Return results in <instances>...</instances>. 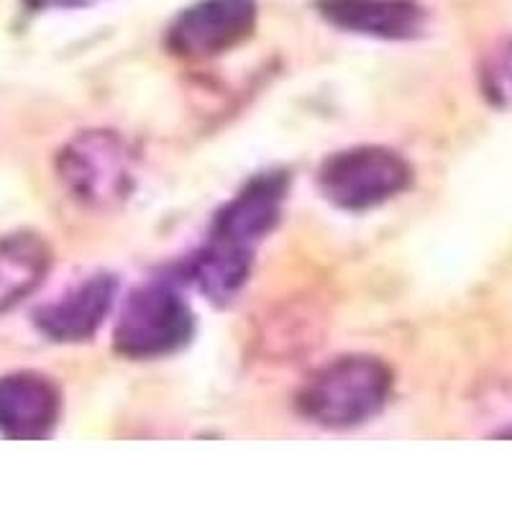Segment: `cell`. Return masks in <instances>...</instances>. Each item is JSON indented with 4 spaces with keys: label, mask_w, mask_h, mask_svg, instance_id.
I'll list each match as a JSON object with an SVG mask.
<instances>
[{
    "label": "cell",
    "mask_w": 512,
    "mask_h": 512,
    "mask_svg": "<svg viewBox=\"0 0 512 512\" xmlns=\"http://www.w3.org/2000/svg\"><path fill=\"white\" fill-rule=\"evenodd\" d=\"M395 377L374 356H341L308 377L297 392V410L310 423L346 431L377 418L390 402Z\"/></svg>",
    "instance_id": "obj_2"
},
{
    "label": "cell",
    "mask_w": 512,
    "mask_h": 512,
    "mask_svg": "<svg viewBox=\"0 0 512 512\" xmlns=\"http://www.w3.org/2000/svg\"><path fill=\"white\" fill-rule=\"evenodd\" d=\"M26 6L34 11H49V8H62V11H72V8H88L103 0H24Z\"/></svg>",
    "instance_id": "obj_11"
},
{
    "label": "cell",
    "mask_w": 512,
    "mask_h": 512,
    "mask_svg": "<svg viewBox=\"0 0 512 512\" xmlns=\"http://www.w3.org/2000/svg\"><path fill=\"white\" fill-rule=\"evenodd\" d=\"M256 21V0H195L169 24L164 44L185 62H205L251 39Z\"/></svg>",
    "instance_id": "obj_6"
},
{
    "label": "cell",
    "mask_w": 512,
    "mask_h": 512,
    "mask_svg": "<svg viewBox=\"0 0 512 512\" xmlns=\"http://www.w3.org/2000/svg\"><path fill=\"white\" fill-rule=\"evenodd\" d=\"M52 269V249L36 233H11L0 239V315L34 295Z\"/></svg>",
    "instance_id": "obj_10"
},
{
    "label": "cell",
    "mask_w": 512,
    "mask_h": 512,
    "mask_svg": "<svg viewBox=\"0 0 512 512\" xmlns=\"http://www.w3.org/2000/svg\"><path fill=\"white\" fill-rule=\"evenodd\" d=\"M116 295V277L95 274L70 287L52 303L41 305L34 313V323L41 336H47L54 344H80L100 331L116 305Z\"/></svg>",
    "instance_id": "obj_7"
},
{
    "label": "cell",
    "mask_w": 512,
    "mask_h": 512,
    "mask_svg": "<svg viewBox=\"0 0 512 512\" xmlns=\"http://www.w3.org/2000/svg\"><path fill=\"white\" fill-rule=\"evenodd\" d=\"M192 333L190 303L175 282L159 277L128 295L113 328V349L134 361L164 359L185 349Z\"/></svg>",
    "instance_id": "obj_4"
},
{
    "label": "cell",
    "mask_w": 512,
    "mask_h": 512,
    "mask_svg": "<svg viewBox=\"0 0 512 512\" xmlns=\"http://www.w3.org/2000/svg\"><path fill=\"white\" fill-rule=\"evenodd\" d=\"M290 175L269 169L251 177L210 223L208 239L187 264V280L208 300L231 303L244 290L256 246L280 223Z\"/></svg>",
    "instance_id": "obj_1"
},
{
    "label": "cell",
    "mask_w": 512,
    "mask_h": 512,
    "mask_svg": "<svg viewBox=\"0 0 512 512\" xmlns=\"http://www.w3.org/2000/svg\"><path fill=\"white\" fill-rule=\"evenodd\" d=\"M413 182L405 159L384 146H354L320 164L318 187L323 198L346 213H367L402 195Z\"/></svg>",
    "instance_id": "obj_5"
},
{
    "label": "cell",
    "mask_w": 512,
    "mask_h": 512,
    "mask_svg": "<svg viewBox=\"0 0 512 512\" xmlns=\"http://www.w3.org/2000/svg\"><path fill=\"white\" fill-rule=\"evenodd\" d=\"M57 180L75 203L111 210L134 192L136 152L116 131H82L57 154Z\"/></svg>",
    "instance_id": "obj_3"
},
{
    "label": "cell",
    "mask_w": 512,
    "mask_h": 512,
    "mask_svg": "<svg viewBox=\"0 0 512 512\" xmlns=\"http://www.w3.org/2000/svg\"><path fill=\"white\" fill-rule=\"evenodd\" d=\"M315 11L333 29L379 41L420 39L428 26L418 0H315Z\"/></svg>",
    "instance_id": "obj_8"
},
{
    "label": "cell",
    "mask_w": 512,
    "mask_h": 512,
    "mask_svg": "<svg viewBox=\"0 0 512 512\" xmlns=\"http://www.w3.org/2000/svg\"><path fill=\"white\" fill-rule=\"evenodd\" d=\"M62 395L44 374L13 372L0 377V436L41 441L57 428Z\"/></svg>",
    "instance_id": "obj_9"
}]
</instances>
